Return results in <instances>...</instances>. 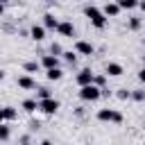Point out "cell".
I'll return each mask as SVG.
<instances>
[{"mask_svg":"<svg viewBox=\"0 0 145 145\" xmlns=\"http://www.w3.org/2000/svg\"><path fill=\"white\" fill-rule=\"evenodd\" d=\"M84 16H86V18H91L93 27H97V29H104V27H106V16H104V14H102L95 5L84 7Z\"/></svg>","mask_w":145,"mask_h":145,"instance_id":"obj_1","label":"cell"},{"mask_svg":"<svg viewBox=\"0 0 145 145\" xmlns=\"http://www.w3.org/2000/svg\"><path fill=\"white\" fill-rule=\"evenodd\" d=\"M79 97H82L84 102H95V100L102 97V88L95 86L93 82H91V84H84V86H79Z\"/></svg>","mask_w":145,"mask_h":145,"instance_id":"obj_2","label":"cell"},{"mask_svg":"<svg viewBox=\"0 0 145 145\" xmlns=\"http://www.w3.org/2000/svg\"><path fill=\"white\" fill-rule=\"evenodd\" d=\"M97 120L100 122H116V125H120L122 122V113L116 111V109H100L97 111Z\"/></svg>","mask_w":145,"mask_h":145,"instance_id":"obj_3","label":"cell"},{"mask_svg":"<svg viewBox=\"0 0 145 145\" xmlns=\"http://www.w3.org/2000/svg\"><path fill=\"white\" fill-rule=\"evenodd\" d=\"M39 102V109L45 113V116H54L57 111H59V102L50 95V97H43V100H36Z\"/></svg>","mask_w":145,"mask_h":145,"instance_id":"obj_4","label":"cell"},{"mask_svg":"<svg viewBox=\"0 0 145 145\" xmlns=\"http://www.w3.org/2000/svg\"><path fill=\"white\" fill-rule=\"evenodd\" d=\"M57 32L61 36H66V39H72L75 36V25L70 20H61V23H57Z\"/></svg>","mask_w":145,"mask_h":145,"instance_id":"obj_5","label":"cell"},{"mask_svg":"<svg viewBox=\"0 0 145 145\" xmlns=\"http://www.w3.org/2000/svg\"><path fill=\"white\" fill-rule=\"evenodd\" d=\"M75 52H77V54H84V57H91V54L95 52V48H93V43H88V41H77V43H75Z\"/></svg>","mask_w":145,"mask_h":145,"instance_id":"obj_6","label":"cell"},{"mask_svg":"<svg viewBox=\"0 0 145 145\" xmlns=\"http://www.w3.org/2000/svg\"><path fill=\"white\" fill-rule=\"evenodd\" d=\"M75 79H77V84H79V86L91 84V82H93V70H91V68H84V70H79V72H77V77H75Z\"/></svg>","mask_w":145,"mask_h":145,"instance_id":"obj_7","label":"cell"},{"mask_svg":"<svg viewBox=\"0 0 145 145\" xmlns=\"http://www.w3.org/2000/svg\"><path fill=\"white\" fill-rule=\"evenodd\" d=\"M120 11H122V9L118 7V2H106V5H104V9H102V14H104L106 18H116Z\"/></svg>","mask_w":145,"mask_h":145,"instance_id":"obj_8","label":"cell"},{"mask_svg":"<svg viewBox=\"0 0 145 145\" xmlns=\"http://www.w3.org/2000/svg\"><path fill=\"white\" fill-rule=\"evenodd\" d=\"M104 70H106V75H109V77H120V75L125 72V68H122L120 63H116V61H109Z\"/></svg>","mask_w":145,"mask_h":145,"instance_id":"obj_9","label":"cell"},{"mask_svg":"<svg viewBox=\"0 0 145 145\" xmlns=\"http://www.w3.org/2000/svg\"><path fill=\"white\" fill-rule=\"evenodd\" d=\"M18 88H25V91H34V88H36V82H34L29 75H20V77H18Z\"/></svg>","mask_w":145,"mask_h":145,"instance_id":"obj_10","label":"cell"},{"mask_svg":"<svg viewBox=\"0 0 145 145\" xmlns=\"http://www.w3.org/2000/svg\"><path fill=\"white\" fill-rule=\"evenodd\" d=\"M45 77H48L50 82H59V79L63 77V70H61L59 66H54V68H45Z\"/></svg>","mask_w":145,"mask_h":145,"instance_id":"obj_11","label":"cell"},{"mask_svg":"<svg viewBox=\"0 0 145 145\" xmlns=\"http://www.w3.org/2000/svg\"><path fill=\"white\" fill-rule=\"evenodd\" d=\"M29 36H32L34 41H43V39H45V27H43V25H32Z\"/></svg>","mask_w":145,"mask_h":145,"instance_id":"obj_12","label":"cell"},{"mask_svg":"<svg viewBox=\"0 0 145 145\" xmlns=\"http://www.w3.org/2000/svg\"><path fill=\"white\" fill-rule=\"evenodd\" d=\"M41 66H43V68H54V66H59V57L50 52V54H45V57L41 59Z\"/></svg>","mask_w":145,"mask_h":145,"instance_id":"obj_13","label":"cell"},{"mask_svg":"<svg viewBox=\"0 0 145 145\" xmlns=\"http://www.w3.org/2000/svg\"><path fill=\"white\" fill-rule=\"evenodd\" d=\"M57 23H59V20H57L52 14H45V16H43V27H45V29H57Z\"/></svg>","mask_w":145,"mask_h":145,"instance_id":"obj_14","label":"cell"},{"mask_svg":"<svg viewBox=\"0 0 145 145\" xmlns=\"http://www.w3.org/2000/svg\"><path fill=\"white\" fill-rule=\"evenodd\" d=\"M140 25H143V18H138V16H131V18H129V23H127V27H129L131 32L140 29Z\"/></svg>","mask_w":145,"mask_h":145,"instance_id":"obj_15","label":"cell"},{"mask_svg":"<svg viewBox=\"0 0 145 145\" xmlns=\"http://www.w3.org/2000/svg\"><path fill=\"white\" fill-rule=\"evenodd\" d=\"M20 106H23L27 113H32V111H36V109H39V102H36V100H23V104H20Z\"/></svg>","mask_w":145,"mask_h":145,"instance_id":"obj_16","label":"cell"},{"mask_svg":"<svg viewBox=\"0 0 145 145\" xmlns=\"http://www.w3.org/2000/svg\"><path fill=\"white\" fill-rule=\"evenodd\" d=\"M116 2H118L120 9H134L138 5V0H116Z\"/></svg>","mask_w":145,"mask_h":145,"instance_id":"obj_17","label":"cell"},{"mask_svg":"<svg viewBox=\"0 0 145 145\" xmlns=\"http://www.w3.org/2000/svg\"><path fill=\"white\" fill-rule=\"evenodd\" d=\"M2 111H5V120H16V109L14 106H2Z\"/></svg>","mask_w":145,"mask_h":145,"instance_id":"obj_18","label":"cell"},{"mask_svg":"<svg viewBox=\"0 0 145 145\" xmlns=\"http://www.w3.org/2000/svg\"><path fill=\"white\" fill-rule=\"evenodd\" d=\"M23 68H25V72H36V70L41 68V63H39V61H27Z\"/></svg>","mask_w":145,"mask_h":145,"instance_id":"obj_19","label":"cell"},{"mask_svg":"<svg viewBox=\"0 0 145 145\" xmlns=\"http://www.w3.org/2000/svg\"><path fill=\"white\" fill-rule=\"evenodd\" d=\"M129 97H131V100H136V102H143V100H145V91H143V88L131 91V93H129Z\"/></svg>","mask_w":145,"mask_h":145,"instance_id":"obj_20","label":"cell"},{"mask_svg":"<svg viewBox=\"0 0 145 145\" xmlns=\"http://www.w3.org/2000/svg\"><path fill=\"white\" fill-rule=\"evenodd\" d=\"M61 54H63V59H66L68 63L75 66V61H77V52H61Z\"/></svg>","mask_w":145,"mask_h":145,"instance_id":"obj_21","label":"cell"},{"mask_svg":"<svg viewBox=\"0 0 145 145\" xmlns=\"http://www.w3.org/2000/svg\"><path fill=\"white\" fill-rule=\"evenodd\" d=\"M104 82H106V79H104V75H95V72H93V84H95V86H100V88H102V86H104Z\"/></svg>","mask_w":145,"mask_h":145,"instance_id":"obj_22","label":"cell"},{"mask_svg":"<svg viewBox=\"0 0 145 145\" xmlns=\"http://www.w3.org/2000/svg\"><path fill=\"white\" fill-rule=\"evenodd\" d=\"M43 97H50V91L48 88H36V100H43Z\"/></svg>","mask_w":145,"mask_h":145,"instance_id":"obj_23","label":"cell"},{"mask_svg":"<svg viewBox=\"0 0 145 145\" xmlns=\"http://www.w3.org/2000/svg\"><path fill=\"white\" fill-rule=\"evenodd\" d=\"M7 138H9V127H5L0 122V140H7Z\"/></svg>","mask_w":145,"mask_h":145,"instance_id":"obj_24","label":"cell"},{"mask_svg":"<svg viewBox=\"0 0 145 145\" xmlns=\"http://www.w3.org/2000/svg\"><path fill=\"white\" fill-rule=\"evenodd\" d=\"M129 93H131V91H127V88H120V91H118V97H120V100H129Z\"/></svg>","mask_w":145,"mask_h":145,"instance_id":"obj_25","label":"cell"},{"mask_svg":"<svg viewBox=\"0 0 145 145\" xmlns=\"http://www.w3.org/2000/svg\"><path fill=\"white\" fill-rule=\"evenodd\" d=\"M50 52H52V54H57V57H59V54H61V52H63V50H61V45H59V43H52V50H50Z\"/></svg>","mask_w":145,"mask_h":145,"instance_id":"obj_26","label":"cell"},{"mask_svg":"<svg viewBox=\"0 0 145 145\" xmlns=\"http://www.w3.org/2000/svg\"><path fill=\"white\" fill-rule=\"evenodd\" d=\"M138 82H145V70H138Z\"/></svg>","mask_w":145,"mask_h":145,"instance_id":"obj_27","label":"cell"},{"mask_svg":"<svg viewBox=\"0 0 145 145\" xmlns=\"http://www.w3.org/2000/svg\"><path fill=\"white\" fill-rule=\"evenodd\" d=\"M0 122H5V111L0 109Z\"/></svg>","mask_w":145,"mask_h":145,"instance_id":"obj_28","label":"cell"},{"mask_svg":"<svg viewBox=\"0 0 145 145\" xmlns=\"http://www.w3.org/2000/svg\"><path fill=\"white\" fill-rule=\"evenodd\" d=\"M5 14V2H0V16Z\"/></svg>","mask_w":145,"mask_h":145,"instance_id":"obj_29","label":"cell"},{"mask_svg":"<svg viewBox=\"0 0 145 145\" xmlns=\"http://www.w3.org/2000/svg\"><path fill=\"white\" fill-rule=\"evenodd\" d=\"M2 79H5V70L0 68V82H2Z\"/></svg>","mask_w":145,"mask_h":145,"instance_id":"obj_30","label":"cell"},{"mask_svg":"<svg viewBox=\"0 0 145 145\" xmlns=\"http://www.w3.org/2000/svg\"><path fill=\"white\" fill-rule=\"evenodd\" d=\"M45 2H48V5H54V2H57V0H45Z\"/></svg>","mask_w":145,"mask_h":145,"instance_id":"obj_31","label":"cell"},{"mask_svg":"<svg viewBox=\"0 0 145 145\" xmlns=\"http://www.w3.org/2000/svg\"><path fill=\"white\" fill-rule=\"evenodd\" d=\"M0 2H9V0H0Z\"/></svg>","mask_w":145,"mask_h":145,"instance_id":"obj_32","label":"cell"}]
</instances>
